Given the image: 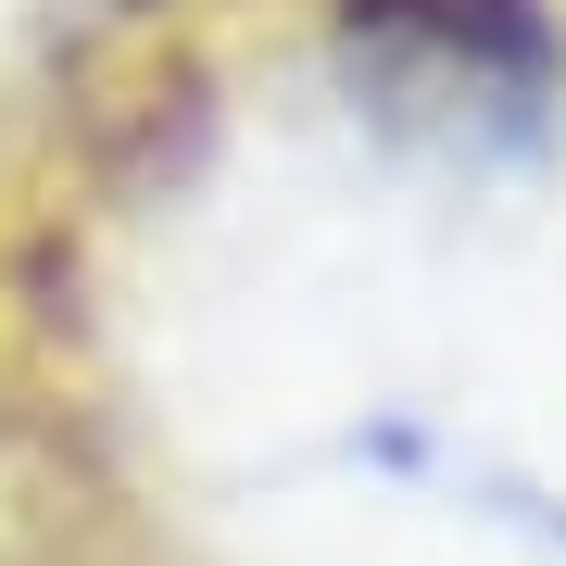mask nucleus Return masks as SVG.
<instances>
[{
  "instance_id": "nucleus-1",
  "label": "nucleus",
  "mask_w": 566,
  "mask_h": 566,
  "mask_svg": "<svg viewBox=\"0 0 566 566\" xmlns=\"http://www.w3.org/2000/svg\"><path fill=\"white\" fill-rule=\"evenodd\" d=\"M353 39L403 63H528L542 0H353Z\"/></svg>"
}]
</instances>
